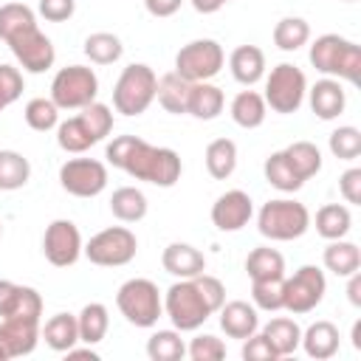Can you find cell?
<instances>
[{
    "label": "cell",
    "instance_id": "4",
    "mask_svg": "<svg viewBox=\"0 0 361 361\" xmlns=\"http://www.w3.org/2000/svg\"><path fill=\"white\" fill-rule=\"evenodd\" d=\"M257 228L262 237L276 240V243H288L302 237L310 228V212L305 203L290 200V197H276L268 200L259 214H257Z\"/></svg>",
    "mask_w": 361,
    "mask_h": 361
},
{
    "label": "cell",
    "instance_id": "1",
    "mask_svg": "<svg viewBox=\"0 0 361 361\" xmlns=\"http://www.w3.org/2000/svg\"><path fill=\"white\" fill-rule=\"evenodd\" d=\"M104 158L113 166L133 175L135 180H147V183H155V186H164V189L175 186L180 180V172H183L180 155L175 149L152 147L138 135H116L107 144Z\"/></svg>",
    "mask_w": 361,
    "mask_h": 361
},
{
    "label": "cell",
    "instance_id": "29",
    "mask_svg": "<svg viewBox=\"0 0 361 361\" xmlns=\"http://www.w3.org/2000/svg\"><path fill=\"white\" fill-rule=\"evenodd\" d=\"M42 338L51 350L56 353H68L76 341H79V324H76V316L71 313H56L45 322L42 327Z\"/></svg>",
    "mask_w": 361,
    "mask_h": 361
},
{
    "label": "cell",
    "instance_id": "9",
    "mask_svg": "<svg viewBox=\"0 0 361 361\" xmlns=\"http://www.w3.org/2000/svg\"><path fill=\"white\" fill-rule=\"evenodd\" d=\"M135 251H138V240L127 226H110V228L93 234L87 240V245H82V254L93 265H102V268L127 265V262H133Z\"/></svg>",
    "mask_w": 361,
    "mask_h": 361
},
{
    "label": "cell",
    "instance_id": "18",
    "mask_svg": "<svg viewBox=\"0 0 361 361\" xmlns=\"http://www.w3.org/2000/svg\"><path fill=\"white\" fill-rule=\"evenodd\" d=\"M39 319L42 316V296L11 279H0V319Z\"/></svg>",
    "mask_w": 361,
    "mask_h": 361
},
{
    "label": "cell",
    "instance_id": "2",
    "mask_svg": "<svg viewBox=\"0 0 361 361\" xmlns=\"http://www.w3.org/2000/svg\"><path fill=\"white\" fill-rule=\"evenodd\" d=\"M113 130V113L107 104L102 102H90L87 107H82L79 116H71L65 121L56 124V144L65 152H85L93 144H99L102 138H107Z\"/></svg>",
    "mask_w": 361,
    "mask_h": 361
},
{
    "label": "cell",
    "instance_id": "37",
    "mask_svg": "<svg viewBox=\"0 0 361 361\" xmlns=\"http://www.w3.org/2000/svg\"><path fill=\"white\" fill-rule=\"evenodd\" d=\"M282 152H285V158L290 161V166L296 169V175L302 180L313 178L322 169V152H319V147L313 141H293Z\"/></svg>",
    "mask_w": 361,
    "mask_h": 361
},
{
    "label": "cell",
    "instance_id": "10",
    "mask_svg": "<svg viewBox=\"0 0 361 361\" xmlns=\"http://www.w3.org/2000/svg\"><path fill=\"white\" fill-rule=\"evenodd\" d=\"M164 313L169 316L172 327L180 330V333L197 330L212 316V310L200 299V293H197L192 279H180V282L169 285V290L164 293Z\"/></svg>",
    "mask_w": 361,
    "mask_h": 361
},
{
    "label": "cell",
    "instance_id": "25",
    "mask_svg": "<svg viewBox=\"0 0 361 361\" xmlns=\"http://www.w3.org/2000/svg\"><path fill=\"white\" fill-rule=\"evenodd\" d=\"M268 116V104L257 90H240L231 99V118L243 130H257Z\"/></svg>",
    "mask_w": 361,
    "mask_h": 361
},
{
    "label": "cell",
    "instance_id": "20",
    "mask_svg": "<svg viewBox=\"0 0 361 361\" xmlns=\"http://www.w3.org/2000/svg\"><path fill=\"white\" fill-rule=\"evenodd\" d=\"M161 265L166 274L178 279H192L206 271V257L189 243H169L161 254Z\"/></svg>",
    "mask_w": 361,
    "mask_h": 361
},
{
    "label": "cell",
    "instance_id": "30",
    "mask_svg": "<svg viewBox=\"0 0 361 361\" xmlns=\"http://www.w3.org/2000/svg\"><path fill=\"white\" fill-rule=\"evenodd\" d=\"M206 169L214 180L231 178V172L237 169V144L231 138H214L206 147Z\"/></svg>",
    "mask_w": 361,
    "mask_h": 361
},
{
    "label": "cell",
    "instance_id": "35",
    "mask_svg": "<svg viewBox=\"0 0 361 361\" xmlns=\"http://www.w3.org/2000/svg\"><path fill=\"white\" fill-rule=\"evenodd\" d=\"M28 178H31L28 158L14 149H0V189L3 192L23 189L28 183Z\"/></svg>",
    "mask_w": 361,
    "mask_h": 361
},
{
    "label": "cell",
    "instance_id": "34",
    "mask_svg": "<svg viewBox=\"0 0 361 361\" xmlns=\"http://www.w3.org/2000/svg\"><path fill=\"white\" fill-rule=\"evenodd\" d=\"M76 324H79V341L85 344H99L104 336H107V327H110V316H107V307L102 302H90L79 310L76 316Z\"/></svg>",
    "mask_w": 361,
    "mask_h": 361
},
{
    "label": "cell",
    "instance_id": "5",
    "mask_svg": "<svg viewBox=\"0 0 361 361\" xmlns=\"http://www.w3.org/2000/svg\"><path fill=\"white\" fill-rule=\"evenodd\" d=\"M155 87L158 76L149 65L133 62L121 71L113 87V107L121 116H141L152 102H155Z\"/></svg>",
    "mask_w": 361,
    "mask_h": 361
},
{
    "label": "cell",
    "instance_id": "27",
    "mask_svg": "<svg viewBox=\"0 0 361 361\" xmlns=\"http://www.w3.org/2000/svg\"><path fill=\"white\" fill-rule=\"evenodd\" d=\"M322 259H324V268L333 271L336 276H350V274H355L361 268V248L355 243L344 240V237L341 240H330V245L324 248Z\"/></svg>",
    "mask_w": 361,
    "mask_h": 361
},
{
    "label": "cell",
    "instance_id": "6",
    "mask_svg": "<svg viewBox=\"0 0 361 361\" xmlns=\"http://www.w3.org/2000/svg\"><path fill=\"white\" fill-rule=\"evenodd\" d=\"M116 305L121 316L135 327H152L164 316V299L158 293V285L144 276L127 279L116 293Z\"/></svg>",
    "mask_w": 361,
    "mask_h": 361
},
{
    "label": "cell",
    "instance_id": "36",
    "mask_svg": "<svg viewBox=\"0 0 361 361\" xmlns=\"http://www.w3.org/2000/svg\"><path fill=\"white\" fill-rule=\"evenodd\" d=\"M265 180L274 186V189H279V192H296V189H302V178L296 175V169L290 166V161L285 158V152L279 149V152H271L268 158H265Z\"/></svg>",
    "mask_w": 361,
    "mask_h": 361
},
{
    "label": "cell",
    "instance_id": "19",
    "mask_svg": "<svg viewBox=\"0 0 361 361\" xmlns=\"http://www.w3.org/2000/svg\"><path fill=\"white\" fill-rule=\"evenodd\" d=\"M220 327L228 338H240L245 341L248 336H254L259 330V316H257V307L243 302V299H234V302H223L220 305Z\"/></svg>",
    "mask_w": 361,
    "mask_h": 361
},
{
    "label": "cell",
    "instance_id": "45",
    "mask_svg": "<svg viewBox=\"0 0 361 361\" xmlns=\"http://www.w3.org/2000/svg\"><path fill=\"white\" fill-rule=\"evenodd\" d=\"M186 353H189L192 361H220V358H226V344L217 336L203 333V336L192 338V344L186 347Z\"/></svg>",
    "mask_w": 361,
    "mask_h": 361
},
{
    "label": "cell",
    "instance_id": "57",
    "mask_svg": "<svg viewBox=\"0 0 361 361\" xmlns=\"http://www.w3.org/2000/svg\"><path fill=\"white\" fill-rule=\"evenodd\" d=\"M223 3H228V0H223Z\"/></svg>",
    "mask_w": 361,
    "mask_h": 361
},
{
    "label": "cell",
    "instance_id": "54",
    "mask_svg": "<svg viewBox=\"0 0 361 361\" xmlns=\"http://www.w3.org/2000/svg\"><path fill=\"white\" fill-rule=\"evenodd\" d=\"M68 358H90V361H96V358H99V355H96V353H93V350H90V344H87V347H85V350H76V344H73V347H71V350H68Z\"/></svg>",
    "mask_w": 361,
    "mask_h": 361
},
{
    "label": "cell",
    "instance_id": "58",
    "mask_svg": "<svg viewBox=\"0 0 361 361\" xmlns=\"http://www.w3.org/2000/svg\"><path fill=\"white\" fill-rule=\"evenodd\" d=\"M0 234H3V228H0Z\"/></svg>",
    "mask_w": 361,
    "mask_h": 361
},
{
    "label": "cell",
    "instance_id": "26",
    "mask_svg": "<svg viewBox=\"0 0 361 361\" xmlns=\"http://www.w3.org/2000/svg\"><path fill=\"white\" fill-rule=\"evenodd\" d=\"M189 87H192V82H186L180 73L169 71V73H164V76L158 79L155 99L161 102V107H164L166 113L180 116V113H186V104H189Z\"/></svg>",
    "mask_w": 361,
    "mask_h": 361
},
{
    "label": "cell",
    "instance_id": "24",
    "mask_svg": "<svg viewBox=\"0 0 361 361\" xmlns=\"http://www.w3.org/2000/svg\"><path fill=\"white\" fill-rule=\"evenodd\" d=\"M223 104H226V96L217 85L212 82H192L189 87V104H186V113L200 118V121H212L223 113Z\"/></svg>",
    "mask_w": 361,
    "mask_h": 361
},
{
    "label": "cell",
    "instance_id": "21",
    "mask_svg": "<svg viewBox=\"0 0 361 361\" xmlns=\"http://www.w3.org/2000/svg\"><path fill=\"white\" fill-rule=\"evenodd\" d=\"M307 93H310V110L322 121H333L344 113L347 96H344V87L336 79H319Z\"/></svg>",
    "mask_w": 361,
    "mask_h": 361
},
{
    "label": "cell",
    "instance_id": "17",
    "mask_svg": "<svg viewBox=\"0 0 361 361\" xmlns=\"http://www.w3.org/2000/svg\"><path fill=\"white\" fill-rule=\"evenodd\" d=\"M39 338V319H0V350L6 358H23L34 353Z\"/></svg>",
    "mask_w": 361,
    "mask_h": 361
},
{
    "label": "cell",
    "instance_id": "7",
    "mask_svg": "<svg viewBox=\"0 0 361 361\" xmlns=\"http://www.w3.org/2000/svg\"><path fill=\"white\" fill-rule=\"evenodd\" d=\"M96 93H99V76L87 65L59 68L51 82V102L59 110H82L90 102H96Z\"/></svg>",
    "mask_w": 361,
    "mask_h": 361
},
{
    "label": "cell",
    "instance_id": "8",
    "mask_svg": "<svg viewBox=\"0 0 361 361\" xmlns=\"http://www.w3.org/2000/svg\"><path fill=\"white\" fill-rule=\"evenodd\" d=\"M305 93H307V79L305 73L290 65V62H279L276 68H271L268 79H265V104L274 110V113H296L305 102Z\"/></svg>",
    "mask_w": 361,
    "mask_h": 361
},
{
    "label": "cell",
    "instance_id": "38",
    "mask_svg": "<svg viewBox=\"0 0 361 361\" xmlns=\"http://www.w3.org/2000/svg\"><path fill=\"white\" fill-rule=\"evenodd\" d=\"M121 54H124V45L110 31H96L85 39V56L96 65H113L116 59H121Z\"/></svg>",
    "mask_w": 361,
    "mask_h": 361
},
{
    "label": "cell",
    "instance_id": "15",
    "mask_svg": "<svg viewBox=\"0 0 361 361\" xmlns=\"http://www.w3.org/2000/svg\"><path fill=\"white\" fill-rule=\"evenodd\" d=\"M42 254L51 265L68 268L82 257V234L73 220H54L42 237Z\"/></svg>",
    "mask_w": 361,
    "mask_h": 361
},
{
    "label": "cell",
    "instance_id": "52",
    "mask_svg": "<svg viewBox=\"0 0 361 361\" xmlns=\"http://www.w3.org/2000/svg\"><path fill=\"white\" fill-rule=\"evenodd\" d=\"M347 299H350V305L361 307V274H358V271L350 274V282H347Z\"/></svg>",
    "mask_w": 361,
    "mask_h": 361
},
{
    "label": "cell",
    "instance_id": "50",
    "mask_svg": "<svg viewBox=\"0 0 361 361\" xmlns=\"http://www.w3.org/2000/svg\"><path fill=\"white\" fill-rule=\"evenodd\" d=\"M338 192L344 195L347 203H353V206L361 203V169H358V166H350V169L338 178Z\"/></svg>",
    "mask_w": 361,
    "mask_h": 361
},
{
    "label": "cell",
    "instance_id": "55",
    "mask_svg": "<svg viewBox=\"0 0 361 361\" xmlns=\"http://www.w3.org/2000/svg\"><path fill=\"white\" fill-rule=\"evenodd\" d=\"M353 347H355V350H361V322H355V324H353Z\"/></svg>",
    "mask_w": 361,
    "mask_h": 361
},
{
    "label": "cell",
    "instance_id": "3",
    "mask_svg": "<svg viewBox=\"0 0 361 361\" xmlns=\"http://www.w3.org/2000/svg\"><path fill=\"white\" fill-rule=\"evenodd\" d=\"M310 65L324 76H338L353 85L361 79V48L338 34H322L310 45Z\"/></svg>",
    "mask_w": 361,
    "mask_h": 361
},
{
    "label": "cell",
    "instance_id": "44",
    "mask_svg": "<svg viewBox=\"0 0 361 361\" xmlns=\"http://www.w3.org/2000/svg\"><path fill=\"white\" fill-rule=\"evenodd\" d=\"M28 23H37V14L25 3H6V6H0V39H6L8 34L20 31Z\"/></svg>",
    "mask_w": 361,
    "mask_h": 361
},
{
    "label": "cell",
    "instance_id": "47",
    "mask_svg": "<svg viewBox=\"0 0 361 361\" xmlns=\"http://www.w3.org/2000/svg\"><path fill=\"white\" fill-rule=\"evenodd\" d=\"M192 282H195L200 299L206 302V307H209L212 313L220 310V305L226 302V288H223V282H220L217 276H209V274H197V276H192Z\"/></svg>",
    "mask_w": 361,
    "mask_h": 361
},
{
    "label": "cell",
    "instance_id": "31",
    "mask_svg": "<svg viewBox=\"0 0 361 361\" xmlns=\"http://www.w3.org/2000/svg\"><path fill=\"white\" fill-rule=\"evenodd\" d=\"M245 271L251 279H282L285 276V257L271 245H259L248 254Z\"/></svg>",
    "mask_w": 361,
    "mask_h": 361
},
{
    "label": "cell",
    "instance_id": "48",
    "mask_svg": "<svg viewBox=\"0 0 361 361\" xmlns=\"http://www.w3.org/2000/svg\"><path fill=\"white\" fill-rule=\"evenodd\" d=\"M37 11L48 20V23H65L73 17L76 11V0H39Z\"/></svg>",
    "mask_w": 361,
    "mask_h": 361
},
{
    "label": "cell",
    "instance_id": "14",
    "mask_svg": "<svg viewBox=\"0 0 361 361\" xmlns=\"http://www.w3.org/2000/svg\"><path fill=\"white\" fill-rule=\"evenodd\" d=\"M59 183L73 197H96L107 186V166L96 158H71L59 166Z\"/></svg>",
    "mask_w": 361,
    "mask_h": 361
},
{
    "label": "cell",
    "instance_id": "51",
    "mask_svg": "<svg viewBox=\"0 0 361 361\" xmlns=\"http://www.w3.org/2000/svg\"><path fill=\"white\" fill-rule=\"evenodd\" d=\"M180 3H183V0H144L147 11H149L152 17H172V14L180 8Z\"/></svg>",
    "mask_w": 361,
    "mask_h": 361
},
{
    "label": "cell",
    "instance_id": "16",
    "mask_svg": "<svg viewBox=\"0 0 361 361\" xmlns=\"http://www.w3.org/2000/svg\"><path fill=\"white\" fill-rule=\"evenodd\" d=\"M251 214H254V203L243 189L223 192L212 206V223L220 231H240L243 226H248Z\"/></svg>",
    "mask_w": 361,
    "mask_h": 361
},
{
    "label": "cell",
    "instance_id": "39",
    "mask_svg": "<svg viewBox=\"0 0 361 361\" xmlns=\"http://www.w3.org/2000/svg\"><path fill=\"white\" fill-rule=\"evenodd\" d=\"M147 355L152 361H180L186 355L180 330H155L147 341Z\"/></svg>",
    "mask_w": 361,
    "mask_h": 361
},
{
    "label": "cell",
    "instance_id": "53",
    "mask_svg": "<svg viewBox=\"0 0 361 361\" xmlns=\"http://www.w3.org/2000/svg\"><path fill=\"white\" fill-rule=\"evenodd\" d=\"M192 6H195V11H200V14H214V11L223 8V0H192Z\"/></svg>",
    "mask_w": 361,
    "mask_h": 361
},
{
    "label": "cell",
    "instance_id": "12",
    "mask_svg": "<svg viewBox=\"0 0 361 361\" xmlns=\"http://www.w3.org/2000/svg\"><path fill=\"white\" fill-rule=\"evenodd\" d=\"M226 62V54L220 42L214 39H192L175 54V73H180L186 82H209L220 73Z\"/></svg>",
    "mask_w": 361,
    "mask_h": 361
},
{
    "label": "cell",
    "instance_id": "33",
    "mask_svg": "<svg viewBox=\"0 0 361 361\" xmlns=\"http://www.w3.org/2000/svg\"><path fill=\"white\" fill-rule=\"evenodd\" d=\"M350 226H353V214L347 206L341 203H327L316 212V231L324 237V240H341L350 234Z\"/></svg>",
    "mask_w": 361,
    "mask_h": 361
},
{
    "label": "cell",
    "instance_id": "42",
    "mask_svg": "<svg viewBox=\"0 0 361 361\" xmlns=\"http://www.w3.org/2000/svg\"><path fill=\"white\" fill-rule=\"evenodd\" d=\"M330 152L338 161H355L361 155V130L355 127H338L330 133Z\"/></svg>",
    "mask_w": 361,
    "mask_h": 361
},
{
    "label": "cell",
    "instance_id": "13",
    "mask_svg": "<svg viewBox=\"0 0 361 361\" xmlns=\"http://www.w3.org/2000/svg\"><path fill=\"white\" fill-rule=\"evenodd\" d=\"M3 42L11 48V54L17 56V62H20L23 71H28V73H45V71L54 65V59H56L54 42L37 28V23L23 25L20 31L8 34Z\"/></svg>",
    "mask_w": 361,
    "mask_h": 361
},
{
    "label": "cell",
    "instance_id": "41",
    "mask_svg": "<svg viewBox=\"0 0 361 361\" xmlns=\"http://www.w3.org/2000/svg\"><path fill=\"white\" fill-rule=\"evenodd\" d=\"M23 116H25V124L31 130H37V133H48V130H54L59 124V107L51 99H42V96L31 99L25 104Z\"/></svg>",
    "mask_w": 361,
    "mask_h": 361
},
{
    "label": "cell",
    "instance_id": "11",
    "mask_svg": "<svg viewBox=\"0 0 361 361\" xmlns=\"http://www.w3.org/2000/svg\"><path fill=\"white\" fill-rule=\"evenodd\" d=\"M324 290H327L324 271L316 265H302L293 276L282 279V307L293 316L310 313L313 307L322 305Z\"/></svg>",
    "mask_w": 361,
    "mask_h": 361
},
{
    "label": "cell",
    "instance_id": "49",
    "mask_svg": "<svg viewBox=\"0 0 361 361\" xmlns=\"http://www.w3.org/2000/svg\"><path fill=\"white\" fill-rule=\"evenodd\" d=\"M243 358H245V361H276L279 355L271 350V344L265 341L262 333H254V336H248L245 344H243Z\"/></svg>",
    "mask_w": 361,
    "mask_h": 361
},
{
    "label": "cell",
    "instance_id": "46",
    "mask_svg": "<svg viewBox=\"0 0 361 361\" xmlns=\"http://www.w3.org/2000/svg\"><path fill=\"white\" fill-rule=\"evenodd\" d=\"M23 73L14 65H0V113L23 96Z\"/></svg>",
    "mask_w": 361,
    "mask_h": 361
},
{
    "label": "cell",
    "instance_id": "40",
    "mask_svg": "<svg viewBox=\"0 0 361 361\" xmlns=\"http://www.w3.org/2000/svg\"><path fill=\"white\" fill-rule=\"evenodd\" d=\"M310 39V25L302 17H282L274 25V42L279 51H299Z\"/></svg>",
    "mask_w": 361,
    "mask_h": 361
},
{
    "label": "cell",
    "instance_id": "32",
    "mask_svg": "<svg viewBox=\"0 0 361 361\" xmlns=\"http://www.w3.org/2000/svg\"><path fill=\"white\" fill-rule=\"evenodd\" d=\"M110 212H113V217H118L121 223H138V220H144V214H147V197H144V192L135 189V186H121V189H116L113 197H110Z\"/></svg>",
    "mask_w": 361,
    "mask_h": 361
},
{
    "label": "cell",
    "instance_id": "28",
    "mask_svg": "<svg viewBox=\"0 0 361 361\" xmlns=\"http://www.w3.org/2000/svg\"><path fill=\"white\" fill-rule=\"evenodd\" d=\"M262 336H265V341L271 344V350L282 358V355L296 353V347H299V341H302V327H299L293 319L279 316V319H271V322L262 327Z\"/></svg>",
    "mask_w": 361,
    "mask_h": 361
},
{
    "label": "cell",
    "instance_id": "56",
    "mask_svg": "<svg viewBox=\"0 0 361 361\" xmlns=\"http://www.w3.org/2000/svg\"><path fill=\"white\" fill-rule=\"evenodd\" d=\"M344 3H353V0H344Z\"/></svg>",
    "mask_w": 361,
    "mask_h": 361
},
{
    "label": "cell",
    "instance_id": "22",
    "mask_svg": "<svg viewBox=\"0 0 361 361\" xmlns=\"http://www.w3.org/2000/svg\"><path fill=\"white\" fill-rule=\"evenodd\" d=\"M228 68H231V76L240 85L251 87V85H257L265 76V54L257 45H240V48L231 51Z\"/></svg>",
    "mask_w": 361,
    "mask_h": 361
},
{
    "label": "cell",
    "instance_id": "23",
    "mask_svg": "<svg viewBox=\"0 0 361 361\" xmlns=\"http://www.w3.org/2000/svg\"><path fill=\"white\" fill-rule=\"evenodd\" d=\"M299 344H302L305 353H307L310 358H316V361L333 358V355L338 353V327H336L333 322H327V319H319V322H313V324L302 333V341H299Z\"/></svg>",
    "mask_w": 361,
    "mask_h": 361
},
{
    "label": "cell",
    "instance_id": "43",
    "mask_svg": "<svg viewBox=\"0 0 361 361\" xmlns=\"http://www.w3.org/2000/svg\"><path fill=\"white\" fill-rule=\"evenodd\" d=\"M285 279V276H282ZM282 279H251V299L259 310H282Z\"/></svg>",
    "mask_w": 361,
    "mask_h": 361
}]
</instances>
